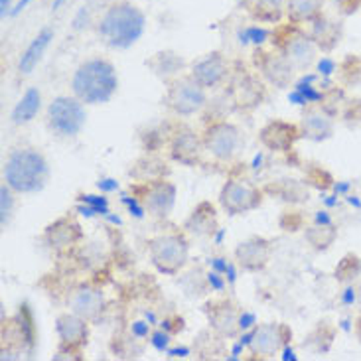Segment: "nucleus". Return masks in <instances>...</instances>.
<instances>
[{
    "label": "nucleus",
    "instance_id": "obj_34",
    "mask_svg": "<svg viewBox=\"0 0 361 361\" xmlns=\"http://www.w3.org/2000/svg\"><path fill=\"white\" fill-rule=\"evenodd\" d=\"M343 118L350 127H360L361 125V99L350 101V105L343 113Z\"/></svg>",
    "mask_w": 361,
    "mask_h": 361
},
{
    "label": "nucleus",
    "instance_id": "obj_9",
    "mask_svg": "<svg viewBox=\"0 0 361 361\" xmlns=\"http://www.w3.org/2000/svg\"><path fill=\"white\" fill-rule=\"evenodd\" d=\"M138 202L154 217H168L176 204V185L164 178H152L137 188Z\"/></svg>",
    "mask_w": 361,
    "mask_h": 361
},
{
    "label": "nucleus",
    "instance_id": "obj_30",
    "mask_svg": "<svg viewBox=\"0 0 361 361\" xmlns=\"http://www.w3.org/2000/svg\"><path fill=\"white\" fill-rule=\"evenodd\" d=\"M283 10H286V0H255L251 14L259 22H279Z\"/></svg>",
    "mask_w": 361,
    "mask_h": 361
},
{
    "label": "nucleus",
    "instance_id": "obj_24",
    "mask_svg": "<svg viewBox=\"0 0 361 361\" xmlns=\"http://www.w3.org/2000/svg\"><path fill=\"white\" fill-rule=\"evenodd\" d=\"M185 229L195 235H212L217 229V214L209 202H202L195 205V209L185 219Z\"/></svg>",
    "mask_w": 361,
    "mask_h": 361
},
{
    "label": "nucleus",
    "instance_id": "obj_22",
    "mask_svg": "<svg viewBox=\"0 0 361 361\" xmlns=\"http://www.w3.org/2000/svg\"><path fill=\"white\" fill-rule=\"evenodd\" d=\"M46 239H48L51 249H56V251H69L81 239V229H79V225L75 221L63 217V219H58L56 224H51L46 229Z\"/></svg>",
    "mask_w": 361,
    "mask_h": 361
},
{
    "label": "nucleus",
    "instance_id": "obj_6",
    "mask_svg": "<svg viewBox=\"0 0 361 361\" xmlns=\"http://www.w3.org/2000/svg\"><path fill=\"white\" fill-rule=\"evenodd\" d=\"M164 103L178 117H192L205 107L207 95H205V89L188 75V78H176L168 81Z\"/></svg>",
    "mask_w": 361,
    "mask_h": 361
},
{
    "label": "nucleus",
    "instance_id": "obj_19",
    "mask_svg": "<svg viewBox=\"0 0 361 361\" xmlns=\"http://www.w3.org/2000/svg\"><path fill=\"white\" fill-rule=\"evenodd\" d=\"M261 59L257 58V68L263 73V78L274 85V87L284 89L293 83L296 69L293 63L284 58V54H269V51H261L259 54Z\"/></svg>",
    "mask_w": 361,
    "mask_h": 361
},
{
    "label": "nucleus",
    "instance_id": "obj_31",
    "mask_svg": "<svg viewBox=\"0 0 361 361\" xmlns=\"http://www.w3.org/2000/svg\"><path fill=\"white\" fill-rule=\"evenodd\" d=\"M274 194L281 195L283 200L290 202V204H302L308 202V188L302 182H296V180H284L279 182V188L274 190Z\"/></svg>",
    "mask_w": 361,
    "mask_h": 361
},
{
    "label": "nucleus",
    "instance_id": "obj_32",
    "mask_svg": "<svg viewBox=\"0 0 361 361\" xmlns=\"http://www.w3.org/2000/svg\"><path fill=\"white\" fill-rule=\"evenodd\" d=\"M14 190L6 182L0 185V225L6 229L12 212H14Z\"/></svg>",
    "mask_w": 361,
    "mask_h": 361
},
{
    "label": "nucleus",
    "instance_id": "obj_5",
    "mask_svg": "<svg viewBox=\"0 0 361 361\" xmlns=\"http://www.w3.org/2000/svg\"><path fill=\"white\" fill-rule=\"evenodd\" d=\"M85 103L79 101L75 95H59L48 105V127L54 135L69 138L78 137L85 127L87 113H85Z\"/></svg>",
    "mask_w": 361,
    "mask_h": 361
},
{
    "label": "nucleus",
    "instance_id": "obj_10",
    "mask_svg": "<svg viewBox=\"0 0 361 361\" xmlns=\"http://www.w3.org/2000/svg\"><path fill=\"white\" fill-rule=\"evenodd\" d=\"M229 97L239 111H253L267 97L263 81L247 69H237L229 78Z\"/></svg>",
    "mask_w": 361,
    "mask_h": 361
},
{
    "label": "nucleus",
    "instance_id": "obj_3",
    "mask_svg": "<svg viewBox=\"0 0 361 361\" xmlns=\"http://www.w3.org/2000/svg\"><path fill=\"white\" fill-rule=\"evenodd\" d=\"M49 168L46 157L34 147L14 148L4 162L2 178L16 194L39 192L48 182Z\"/></svg>",
    "mask_w": 361,
    "mask_h": 361
},
{
    "label": "nucleus",
    "instance_id": "obj_17",
    "mask_svg": "<svg viewBox=\"0 0 361 361\" xmlns=\"http://www.w3.org/2000/svg\"><path fill=\"white\" fill-rule=\"evenodd\" d=\"M204 138H200L192 128L180 127L170 138V157L184 166H195L204 152Z\"/></svg>",
    "mask_w": 361,
    "mask_h": 361
},
{
    "label": "nucleus",
    "instance_id": "obj_11",
    "mask_svg": "<svg viewBox=\"0 0 361 361\" xmlns=\"http://www.w3.org/2000/svg\"><path fill=\"white\" fill-rule=\"evenodd\" d=\"M233 257L247 273H261L273 259V243L264 237H249L235 247Z\"/></svg>",
    "mask_w": 361,
    "mask_h": 361
},
{
    "label": "nucleus",
    "instance_id": "obj_39",
    "mask_svg": "<svg viewBox=\"0 0 361 361\" xmlns=\"http://www.w3.org/2000/svg\"><path fill=\"white\" fill-rule=\"evenodd\" d=\"M30 2H32V0H20L18 4H16V8H14V14H18L20 10H24V8H26V6H28Z\"/></svg>",
    "mask_w": 361,
    "mask_h": 361
},
{
    "label": "nucleus",
    "instance_id": "obj_18",
    "mask_svg": "<svg viewBox=\"0 0 361 361\" xmlns=\"http://www.w3.org/2000/svg\"><path fill=\"white\" fill-rule=\"evenodd\" d=\"M68 306L71 312H75L87 322H97L105 310V296L95 286H79L69 296Z\"/></svg>",
    "mask_w": 361,
    "mask_h": 361
},
{
    "label": "nucleus",
    "instance_id": "obj_21",
    "mask_svg": "<svg viewBox=\"0 0 361 361\" xmlns=\"http://www.w3.org/2000/svg\"><path fill=\"white\" fill-rule=\"evenodd\" d=\"M284 58L293 63L296 71H306L314 66L316 61V54H318V46L310 36L304 34H294L290 38H286L283 44Z\"/></svg>",
    "mask_w": 361,
    "mask_h": 361
},
{
    "label": "nucleus",
    "instance_id": "obj_33",
    "mask_svg": "<svg viewBox=\"0 0 361 361\" xmlns=\"http://www.w3.org/2000/svg\"><path fill=\"white\" fill-rule=\"evenodd\" d=\"M355 261H357V257H345L342 263H340V267L336 269V276H338L340 281H345V279H353L355 274H360L361 267H355V269L352 267Z\"/></svg>",
    "mask_w": 361,
    "mask_h": 361
},
{
    "label": "nucleus",
    "instance_id": "obj_1",
    "mask_svg": "<svg viewBox=\"0 0 361 361\" xmlns=\"http://www.w3.org/2000/svg\"><path fill=\"white\" fill-rule=\"evenodd\" d=\"M147 30V16L133 2L121 0L111 4L97 24L101 39L113 49H127L142 38Z\"/></svg>",
    "mask_w": 361,
    "mask_h": 361
},
{
    "label": "nucleus",
    "instance_id": "obj_20",
    "mask_svg": "<svg viewBox=\"0 0 361 361\" xmlns=\"http://www.w3.org/2000/svg\"><path fill=\"white\" fill-rule=\"evenodd\" d=\"M300 133L310 140H328L334 135V117L320 105H308L300 118Z\"/></svg>",
    "mask_w": 361,
    "mask_h": 361
},
{
    "label": "nucleus",
    "instance_id": "obj_12",
    "mask_svg": "<svg viewBox=\"0 0 361 361\" xmlns=\"http://www.w3.org/2000/svg\"><path fill=\"white\" fill-rule=\"evenodd\" d=\"M207 322L219 338L231 340L241 332V312L231 300H215L207 304Z\"/></svg>",
    "mask_w": 361,
    "mask_h": 361
},
{
    "label": "nucleus",
    "instance_id": "obj_2",
    "mask_svg": "<svg viewBox=\"0 0 361 361\" xmlns=\"http://www.w3.org/2000/svg\"><path fill=\"white\" fill-rule=\"evenodd\" d=\"M71 89L85 105L107 103L118 89L117 69L105 58L85 59L71 78Z\"/></svg>",
    "mask_w": 361,
    "mask_h": 361
},
{
    "label": "nucleus",
    "instance_id": "obj_8",
    "mask_svg": "<svg viewBox=\"0 0 361 361\" xmlns=\"http://www.w3.org/2000/svg\"><path fill=\"white\" fill-rule=\"evenodd\" d=\"M219 204L229 215H243L259 209L263 204V192L257 185L241 180L225 182L219 192Z\"/></svg>",
    "mask_w": 361,
    "mask_h": 361
},
{
    "label": "nucleus",
    "instance_id": "obj_13",
    "mask_svg": "<svg viewBox=\"0 0 361 361\" xmlns=\"http://www.w3.org/2000/svg\"><path fill=\"white\" fill-rule=\"evenodd\" d=\"M300 128L288 123V121H283V118H274V121H269L261 130H259V140L267 150H273V152H281V154H286L290 152L296 145V140L300 138Z\"/></svg>",
    "mask_w": 361,
    "mask_h": 361
},
{
    "label": "nucleus",
    "instance_id": "obj_29",
    "mask_svg": "<svg viewBox=\"0 0 361 361\" xmlns=\"http://www.w3.org/2000/svg\"><path fill=\"white\" fill-rule=\"evenodd\" d=\"M322 4L324 0H286V14L296 24L314 22L322 14Z\"/></svg>",
    "mask_w": 361,
    "mask_h": 361
},
{
    "label": "nucleus",
    "instance_id": "obj_36",
    "mask_svg": "<svg viewBox=\"0 0 361 361\" xmlns=\"http://www.w3.org/2000/svg\"><path fill=\"white\" fill-rule=\"evenodd\" d=\"M302 215L294 214V212H284L281 217V227L284 231H298L302 227Z\"/></svg>",
    "mask_w": 361,
    "mask_h": 361
},
{
    "label": "nucleus",
    "instance_id": "obj_41",
    "mask_svg": "<svg viewBox=\"0 0 361 361\" xmlns=\"http://www.w3.org/2000/svg\"><path fill=\"white\" fill-rule=\"evenodd\" d=\"M235 2H237L239 6H243V8H251L255 4V0H235Z\"/></svg>",
    "mask_w": 361,
    "mask_h": 361
},
{
    "label": "nucleus",
    "instance_id": "obj_37",
    "mask_svg": "<svg viewBox=\"0 0 361 361\" xmlns=\"http://www.w3.org/2000/svg\"><path fill=\"white\" fill-rule=\"evenodd\" d=\"M152 343H154V348H157L158 352H164L168 345H170V336L162 332H154V336H152Z\"/></svg>",
    "mask_w": 361,
    "mask_h": 361
},
{
    "label": "nucleus",
    "instance_id": "obj_27",
    "mask_svg": "<svg viewBox=\"0 0 361 361\" xmlns=\"http://www.w3.org/2000/svg\"><path fill=\"white\" fill-rule=\"evenodd\" d=\"M310 38L316 42L318 49H322V51H332V49L338 46V42H340V26H338L336 22H330V20L316 18L314 20Z\"/></svg>",
    "mask_w": 361,
    "mask_h": 361
},
{
    "label": "nucleus",
    "instance_id": "obj_4",
    "mask_svg": "<svg viewBox=\"0 0 361 361\" xmlns=\"http://www.w3.org/2000/svg\"><path fill=\"white\" fill-rule=\"evenodd\" d=\"M148 255L158 273L174 276L188 264L190 245L184 235L162 233L148 241Z\"/></svg>",
    "mask_w": 361,
    "mask_h": 361
},
{
    "label": "nucleus",
    "instance_id": "obj_42",
    "mask_svg": "<svg viewBox=\"0 0 361 361\" xmlns=\"http://www.w3.org/2000/svg\"><path fill=\"white\" fill-rule=\"evenodd\" d=\"M0 8H2V16H6L10 8V0H0Z\"/></svg>",
    "mask_w": 361,
    "mask_h": 361
},
{
    "label": "nucleus",
    "instance_id": "obj_35",
    "mask_svg": "<svg viewBox=\"0 0 361 361\" xmlns=\"http://www.w3.org/2000/svg\"><path fill=\"white\" fill-rule=\"evenodd\" d=\"M267 38H269V32L264 28H257V26H251V28H247L245 32H241V44H247V42L263 44Z\"/></svg>",
    "mask_w": 361,
    "mask_h": 361
},
{
    "label": "nucleus",
    "instance_id": "obj_38",
    "mask_svg": "<svg viewBox=\"0 0 361 361\" xmlns=\"http://www.w3.org/2000/svg\"><path fill=\"white\" fill-rule=\"evenodd\" d=\"M130 332H133V336H137V338H147L148 334H150V328L145 322H135L133 328H130Z\"/></svg>",
    "mask_w": 361,
    "mask_h": 361
},
{
    "label": "nucleus",
    "instance_id": "obj_44",
    "mask_svg": "<svg viewBox=\"0 0 361 361\" xmlns=\"http://www.w3.org/2000/svg\"><path fill=\"white\" fill-rule=\"evenodd\" d=\"M360 334H361V328H360Z\"/></svg>",
    "mask_w": 361,
    "mask_h": 361
},
{
    "label": "nucleus",
    "instance_id": "obj_40",
    "mask_svg": "<svg viewBox=\"0 0 361 361\" xmlns=\"http://www.w3.org/2000/svg\"><path fill=\"white\" fill-rule=\"evenodd\" d=\"M111 180H103V182H99V188H103V190H115L117 184H109Z\"/></svg>",
    "mask_w": 361,
    "mask_h": 361
},
{
    "label": "nucleus",
    "instance_id": "obj_16",
    "mask_svg": "<svg viewBox=\"0 0 361 361\" xmlns=\"http://www.w3.org/2000/svg\"><path fill=\"white\" fill-rule=\"evenodd\" d=\"M286 342V328L281 324H261L249 336V350L259 357H274Z\"/></svg>",
    "mask_w": 361,
    "mask_h": 361
},
{
    "label": "nucleus",
    "instance_id": "obj_15",
    "mask_svg": "<svg viewBox=\"0 0 361 361\" xmlns=\"http://www.w3.org/2000/svg\"><path fill=\"white\" fill-rule=\"evenodd\" d=\"M229 71L231 69H229L227 59L219 51H212L205 58L195 61L190 71V78L204 89H215L229 78Z\"/></svg>",
    "mask_w": 361,
    "mask_h": 361
},
{
    "label": "nucleus",
    "instance_id": "obj_43",
    "mask_svg": "<svg viewBox=\"0 0 361 361\" xmlns=\"http://www.w3.org/2000/svg\"><path fill=\"white\" fill-rule=\"evenodd\" d=\"M355 300H357V306L361 308V284L357 286V290H355Z\"/></svg>",
    "mask_w": 361,
    "mask_h": 361
},
{
    "label": "nucleus",
    "instance_id": "obj_28",
    "mask_svg": "<svg viewBox=\"0 0 361 361\" xmlns=\"http://www.w3.org/2000/svg\"><path fill=\"white\" fill-rule=\"evenodd\" d=\"M304 239L308 241L314 251H328L338 239V229L332 224H318L316 221L310 227H306Z\"/></svg>",
    "mask_w": 361,
    "mask_h": 361
},
{
    "label": "nucleus",
    "instance_id": "obj_7",
    "mask_svg": "<svg viewBox=\"0 0 361 361\" xmlns=\"http://www.w3.org/2000/svg\"><path fill=\"white\" fill-rule=\"evenodd\" d=\"M205 150L219 162H229L239 152L241 130L229 121H215L204 133Z\"/></svg>",
    "mask_w": 361,
    "mask_h": 361
},
{
    "label": "nucleus",
    "instance_id": "obj_14",
    "mask_svg": "<svg viewBox=\"0 0 361 361\" xmlns=\"http://www.w3.org/2000/svg\"><path fill=\"white\" fill-rule=\"evenodd\" d=\"M89 324L85 318H81L75 312L59 314L56 320V332H58L61 350L66 352H79L89 338Z\"/></svg>",
    "mask_w": 361,
    "mask_h": 361
},
{
    "label": "nucleus",
    "instance_id": "obj_23",
    "mask_svg": "<svg viewBox=\"0 0 361 361\" xmlns=\"http://www.w3.org/2000/svg\"><path fill=\"white\" fill-rule=\"evenodd\" d=\"M147 66L152 69V73L160 78L162 81H172L178 78V73L184 69L185 61L182 56H178L176 51H158L152 58L148 59Z\"/></svg>",
    "mask_w": 361,
    "mask_h": 361
},
{
    "label": "nucleus",
    "instance_id": "obj_25",
    "mask_svg": "<svg viewBox=\"0 0 361 361\" xmlns=\"http://www.w3.org/2000/svg\"><path fill=\"white\" fill-rule=\"evenodd\" d=\"M51 39H54V32H51L49 28H44L36 38L30 42V46L24 49V54H22V58H20L18 61L20 73L30 75V73L36 69V66L39 63V59H42V56H44V51L48 49Z\"/></svg>",
    "mask_w": 361,
    "mask_h": 361
},
{
    "label": "nucleus",
    "instance_id": "obj_26",
    "mask_svg": "<svg viewBox=\"0 0 361 361\" xmlns=\"http://www.w3.org/2000/svg\"><path fill=\"white\" fill-rule=\"evenodd\" d=\"M39 107H42V93L38 87H30L12 111V123L26 125L38 115Z\"/></svg>",
    "mask_w": 361,
    "mask_h": 361
}]
</instances>
